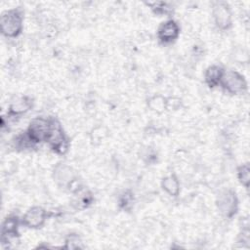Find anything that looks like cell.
I'll return each instance as SVG.
<instances>
[{
	"label": "cell",
	"instance_id": "19",
	"mask_svg": "<svg viewBox=\"0 0 250 250\" xmlns=\"http://www.w3.org/2000/svg\"><path fill=\"white\" fill-rule=\"evenodd\" d=\"M80 240L79 237L77 235L71 234L68 236V238L65 241V248H70V249H74V248H79V244H80Z\"/></svg>",
	"mask_w": 250,
	"mask_h": 250
},
{
	"label": "cell",
	"instance_id": "8",
	"mask_svg": "<svg viewBox=\"0 0 250 250\" xmlns=\"http://www.w3.org/2000/svg\"><path fill=\"white\" fill-rule=\"evenodd\" d=\"M53 177L58 186L63 187L69 190H71L74 184H77L74 170L70 166L63 163H60L55 167Z\"/></svg>",
	"mask_w": 250,
	"mask_h": 250
},
{
	"label": "cell",
	"instance_id": "11",
	"mask_svg": "<svg viewBox=\"0 0 250 250\" xmlns=\"http://www.w3.org/2000/svg\"><path fill=\"white\" fill-rule=\"evenodd\" d=\"M32 107V100L27 96L17 98L10 104L8 115L11 118H20L22 114L26 113Z\"/></svg>",
	"mask_w": 250,
	"mask_h": 250
},
{
	"label": "cell",
	"instance_id": "16",
	"mask_svg": "<svg viewBox=\"0 0 250 250\" xmlns=\"http://www.w3.org/2000/svg\"><path fill=\"white\" fill-rule=\"evenodd\" d=\"M119 207L125 211H130L134 204V194L131 190H124L118 197Z\"/></svg>",
	"mask_w": 250,
	"mask_h": 250
},
{
	"label": "cell",
	"instance_id": "5",
	"mask_svg": "<svg viewBox=\"0 0 250 250\" xmlns=\"http://www.w3.org/2000/svg\"><path fill=\"white\" fill-rule=\"evenodd\" d=\"M220 86L231 95H239L247 91L246 79L236 70H225Z\"/></svg>",
	"mask_w": 250,
	"mask_h": 250
},
{
	"label": "cell",
	"instance_id": "15",
	"mask_svg": "<svg viewBox=\"0 0 250 250\" xmlns=\"http://www.w3.org/2000/svg\"><path fill=\"white\" fill-rule=\"evenodd\" d=\"M147 105L151 110L157 113H161L166 110V98L159 95L153 96L148 100Z\"/></svg>",
	"mask_w": 250,
	"mask_h": 250
},
{
	"label": "cell",
	"instance_id": "17",
	"mask_svg": "<svg viewBox=\"0 0 250 250\" xmlns=\"http://www.w3.org/2000/svg\"><path fill=\"white\" fill-rule=\"evenodd\" d=\"M237 179L240 182V184L245 188H249V183H250V168L248 163L241 164L237 168Z\"/></svg>",
	"mask_w": 250,
	"mask_h": 250
},
{
	"label": "cell",
	"instance_id": "2",
	"mask_svg": "<svg viewBox=\"0 0 250 250\" xmlns=\"http://www.w3.org/2000/svg\"><path fill=\"white\" fill-rule=\"evenodd\" d=\"M50 148L57 154L63 155L69 147V141L60 121L56 118H51V130L47 140Z\"/></svg>",
	"mask_w": 250,
	"mask_h": 250
},
{
	"label": "cell",
	"instance_id": "7",
	"mask_svg": "<svg viewBox=\"0 0 250 250\" xmlns=\"http://www.w3.org/2000/svg\"><path fill=\"white\" fill-rule=\"evenodd\" d=\"M47 218L48 212L44 208L33 206L27 209L21 217V225L28 229H40L46 223Z\"/></svg>",
	"mask_w": 250,
	"mask_h": 250
},
{
	"label": "cell",
	"instance_id": "4",
	"mask_svg": "<svg viewBox=\"0 0 250 250\" xmlns=\"http://www.w3.org/2000/svg\"><path fill=\"white\" fill-rule=\"evenodd\" d=\"M51 130V118L35 117L33 118L25 130L26 134L34 145L47 143Z\"/></svg>",
	"mask_w": 250,
	"mask_h": 250
},
{
	"label": "cell",
	"instance_id": "1",
	"mask_svg": "<svg viewBox=\"0 0 250 250\" xmlns=\"http://www.w3.org/2000/svg\"><path fill=\"white\" fill-rule=\"evenodd\" d=\"M24 12L21 7L6 10L0 18L1 33L8 38L18 37L23 28Z\"/></svg>",
	"mask_w": 250,
	"mask_h": 250
},
{
	"label": "cell",
	"instance_id": "13",
	"mask_svg": "<svg viewBox=\"0 0 250 250\" xmlns=\"http://www.w3.org/2000/svg\"><path fill=\"white\" fill-rule=\"evenodd\" d=\"M162 189L170 196H178L180 193V182L175 175H169L161 181Z\"/></svg>",
	"mask_w": 250,
	"mask_h": 250
},
{
	"label": "cell",
	"instance_id": "3",
	"mask_svg": "<svg viewBox=\"0 0 250 250\" xmlns=\"http://www.w3.org/2000/svg\"><path fill=\"white\" fill-rule=\"evenodd\" d=\"M238 197L231 188H224L217 195L216 205L220 213L226 218H232L238 211Z\"/></svg>",
	"mask_w": 250,
	"mask_h": 250
},
{
	"label": "cell",
	"instance_id": "9",
	"mask_svg": "<svg viewBox=\"0 0 250 250\" xmlns=\"http://www.w3.org/2000/svg\"><path fill=\"white\" fill-rule=\"evenodd\" d=\"M180 25L175 20H167L158 26L157 38L164 45L174 43L180 35Z\"/></svg>",
	"mask_w": 250,
	"mask_h": 250
},
{
	"label": "cell",
	"instance_id": "18",
	"mask_svg": "<svg viewBox=\"0 0 250 250\" xmlns=\"http://www.w3.org/2000/svg\"><path fill=\"white\" fill-rule=\"evenodd\" d=\"M146 5L150 7L151 11L155 15L166 16L172 12V8L166 2H149V3H146Z\"/></svg>",
	"mask_w": 250,
	"mask_h": 250
},
{
	"label": "cell",
	"instance_id": "10",
	"mask_svg": "<svg viewBox=\"0 0 250 250\" xmlns=\"http://www.w3.org/2000/svg\"><path fill=\"white\" fill-rule=\"evenodd\" d=\"M21 224V219L17 215L8 216L3 224L1 229L2 242H10L12 239L19 236V226Z\"/></svg>",
	"mask_w": 250,
	"mask_h": 250
},
{
	"label": "cell",
	"instance_id": "14",
	"mask_svg": "<svg viewBox=\"0 0 250 250\" xmlns=\"http://www.w3.org/2000/svg\"><path fill=\"white\" fill-rule=\"evenodd\" d=\"M14 145H15V147L18 149H26V148H31L35 146L34 143L30 140V138L28 137L25 131L15 137Z\"/></svg>",
	"mask_w": 250,
	"mask_h": 250
},
{
	"label": "cell",
	"instance_id": "12",
	"mask_svg": "<svg viewBox=\"0 0 250 250\" xmlns=\"http://www.w3.org/2000/svg\"><path fill=\"white\" fill-rule=\"evenodd\" d=\"M224 72H225V69L220 65L213 64L208 66L204 73V80L207 86L210 88H215L217 86H220Z\"/></svg>",
	"mask_w": 250,
	"mask_h": 250
},
{
	"label": "cell",
	"instance_id": "6",
	"mask_svg": "<svg viewBox=\"0 0 250 250\" xmlns=\"http://www.w3.org/2000/svg\"><path fill=\"white\" fill-rule=\"evenodd\" d=\"M212 17L215 25L221 30H228L232 25L231 10L227 2H214L212 6Z\"/></svg>",
	"mask_w": 250,
	"mask_h": 250
}]
</instances>
